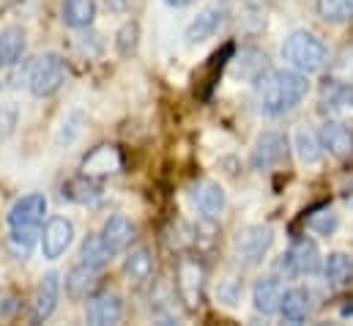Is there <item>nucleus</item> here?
I'll return each instance as SVG.
<instances>
[{"instance_id":"32","label":"nucleus","mask_w":353,"mask_h":326,"mask_svg":"<svg viewBox=\"0 0 353 326\" xmlns=\"http://www.w3.org/2000/svg\"><path fill=\"white\" fill-rule=\"evenodd\" d=\"M17 121H19L17 104H0V143H6V140L14 135Z\"/></svg>"},{"instance_id":"3","label":"nucleus","mask_w":353,"mask_h":326,"mask_svg":"<svg viewBox=\"0 0 353 326\" xmlns=\"http://www.w3.org/2000/svg\"><path fill=\"white\" fill-rule=\"evenodd\" d=\"M63 82H66V61H63L58 52L39 55V58L30 64L28 88H30L33 96H39V99L52 96L55 90H61Z\"/></svg>"},{"instance_id":"15","label":"nucleus","mask_w":353,"mask_h":326,"mask_svg":"<svg viewBox=\"0 0 353 326\" xmlns=\"http://www.w3.org/2000/svg\"><path fill=\"white\" fill-rule=\"evenodd\" d=\"M323 151H329L334 160H348L353 157V135L343 121H326L318 132Z\"/></svg>"},{"instance_id":"20","label":"nucleus","mask_w":353,"mask_h":326,"mask_svg":"<svg viewBox=\"0 0 353 326\" xmlns=\"http://www.w3.org/2000/svg\"><path fill=\"white\" fill-rule=\"evenodd\" d=\"M96 280H99V271H96V269H90L85 263L74 266V269L66 274V296H69L72 302L88 299L90 294H93V288H96Z\"/></svg>"},{"instance_id":"6","label":"nucleus","mask_w":353,"mask_h":326,"mask_svg":"<svg viewBox=\"0 0 353 326\" xmlns=\"http://www.w3.org/2000/svg\"><path fill=\"white\" fill-rule=\"evenodd\" d=\"M225 22H228V6L222 0H214L189 22L183 39H186V44H200V41L216 36L225 28Z\"/></svg>"},{"instance_id":"17","label":"nucleus","mask_w":353,"mask_h":326,"mask_svg":"<svg viewBox=\"0 0 353 326\" xmlns=\"http://www.w3.org/2000/svg\"><path fill=\"white\" fill-rule=\"evenodd\" d=\"M282 294H285V285H282L279 277H263V280H258L255 288H252V305H255L258 313L274 316V313H279Z\"/></svg>"},{"instance_id":"5","label":"nucleus","mask_w":353,"mask_h":326,"mask_svg":"<svg viewBox=\"0 0 353 326\" xmlns=\"http://www.w3.org/2000/svg\"><path fill=\"white\" fill-rule=\"evenodd\" d=\"M203 285L205 271L194 258H178L176 263V288L186 310H197L203 305Z\"/></svg>"},{"instance_id":"28","label":"nucleus","mask_w":353,"mask_h":326,"mask_svg":"<svg viewBox=\"0 0 353 326\" xmlns=\"http://www.w3.org/2000/svg\"><path fill=\"white\" fill-rule=\"evenodd\" d=\"M315 11L326 22H351L353 19V0H315Z\"/></svg>"},{"instance_id":"10","label":"nucleus","mask_w":353,"mask_h":326,"mask_svg":"<svg viewBox=\"0 0 353 326\" xmlns=\"http://www.w3.org/2000/svg\"><path fill=\"white\" fill-rule=\"evenodd\" d=\"M44 214H47V198L39 195V192H33V195L19 198V200L11 206V211H8V225H11V228L41 231Z\"/></svg>"},{"instance_id":"4","label":"nucleus","mask_w":353,"mask_h":326,"mask_svg":"<svg viewBox=\"0 0 353 326\" xmlns=\"http://www.w3.org/2000/svg\"><path fill=\"white\" fill-rule=\"evenodd\" d=\"M323 266V258H321V249L318 245L310 239V236H301L296 239L290 249L282 255L279 260V269L288 274V277H299V274H318Z\"/></svg>"},{"instance_id":"27","label":"nucleus","mask_w":353,"mask_h":326,"mask_svg":"<svg viewBox=\"0 0 353 326\" xmlns=\"http://www.w3.org/2000/svg\"><path fill=\"white\" fill-rule=\"evenodd\" d=\"M296 154H299V160L304 164L321 162L323 146H321L318 132H312V129H299V132H296Z\"/></svg>"},{"instance_id":"11","label":"nucleus","mask_w":353,"mask_h":326,"mask_svg":"<svg viewBox=\"0 0 353 326\" xmlns=\"http://www.w3.org/2000/svg\"><path fill=\"white\" fill-rule=\"evenodd\" d=\"M85 318H88V324H93V326L118 324V321L123 318V299H121L115 291L93 294V296H88Z\"/></svg>"},{"instance_id":"30","label":"nucleus","mask_w":353,"mask_h":326,"mask_svg":"<svg viewBox=\"0 0 353 326\" xmlns=\"http://www.w3.org/2000/svg\"><path fill=\"white\" fill-rule=\"evenodd\" d=\"M80 258H83V263L90 266V269H96V271H101L107 263H110V252H107V247L101 245V239L99 236H88L85 242H83V252H80Z\"/></svg>"},{"instance_id":"25","label":"nucleus","mask_w":353,"mask_h":326,"mask_svg":"<svg viewBox=\"0 0 353 326\" xmlns=\"http://www.w3.org/2000/svg\"><path fill=\"white\" fill-rule=\"evenodd\" d=\"M96 19V0H63V22L69 28H90Z\"/></svg>"},{"instance_id":"18","label":"nucleus","mask_w":353,"mask_h":326,"mask_svg":"<svg viewBox=\"0 0 353 326\" xmlns=\"http://www.w3.org/2000/svg\"><path fill=\"white\" fill-rule=\"evenodd\" d=\"M194 203L205 220H216L228 206V195L216 181H203L194 192Z\"/></svg>"},{"instance_id":"33","label":"nucleus","mask_w":353,"mask_h":326,"mask_svg":"<svg viewBox=\"0 0 353 326\" xmlns=\"http://www.w3.org/2000/svg\"><path fill=\"white\" fill-rule=\"evenodd\" d=\"M307 225H310L315 233H321V236H329V233H334V231H337V214H332V211H321V214H312V217L307 220Z\"/></svg>"},{"instance_id":"35","label":"nucleus","mask_w":353,"mask_h":326,"mask_svg":"<svg viewBox=\"0 0 353 326\" xmlns=\"http://www.w3.org/2000/svg\"><path fill=\"white\" fill-rule=\"evenodd\" d=\"M168 6H173V8H183V6H189L192 0H165Z\"/></svg>"},{"instance_id":"9","label":"nucleus","mask_w":353,"mask_h":326,"mask_svg":"<svg viewBox=\"0 0 353 326\" xmlns=\"http://www.w3.org/2000/svg\"><path fill=\"white\" fill-rule=\"evenodd\" d=\"M41 252L47 260H58L74 242V222L66 217H50L41 231Z\"/></svg>"},{"instance_id":"7","label":"nucleus","mask_w":353,"mask_h":326,"mask_svg":"<svg viewBox=\"0 0 353 326\" xmlns=\"http://www.w3.org/2000/svg\"><path fill=\"white\" fill-rule=\"evenodd\" d=\"M321 113L329 121H343L348 124L353 118V85L326 80L321 90Z\"/></svg>"},{"instance_id":"23","label":"nucleus","mask_w":353,"mask_h":326,"mask_svg":"<svg viewBox=\"0 0 353 326\" xmlns=\"http://www.w3.org/2000/svg\"><path fill=\"white\" fill-rule=\"evenodd\" d=\"M154 269H157V260H154V252H151L148 247H137V249H132V252L126 255L123 271H126L129 280L145 282V280H151Z\"/></svg>"},{"instance_id":"16","label":"nucleus","mask_w":353,"mask_h":326,"mask_svg":"<svg viewBox=\"0 0 353 326\" xmlns=\"http://www.w3.org/2000/svg\"><path fill=\"white\" fill-rule=\"evenodd\" d=\"M123 167V154L118 146H96L88 157L83 160V173L96 178V175H110Z\"/></svg>"},{"instance_id":"22","label":"nucleus","mask_w":353,"mask_h":326,"mask_svg":"<svg viewBox=\"0 0 353 326\" xmlns=\"http://www.w3.org/2000/svg\"><path fill=\"white\" fill-rule=\"evenodd\" d=\"M28 50V36L22 28L11 25L0 33V66H14Z\"/></svg>"},{"instance_id":"13","label":"nucleus","mask_w":353,"mask_h":326,"mask_svg":"<svg viewBox=\"0 0 353 326\" xmlns=\"http://www.w3.org/2000/svg\"><path fill=\"white\" fill-rule=\"evenodd\" d=\"M285 157H288V140L279 132H263L255 140L250 164H252V170H268V167L282 162Z\"/></svg>"},{"instance_id":"8","label":"nucleus","mask_w":353,"mask_h":326,"mask_svg":"<svg viewBox=\"0 0 353 326\" xmlns=\"http://www.w3.org/2000/svg\"><path fill=\"white\" fill-rule=\"evenodd\" d=\"M271 242H274V231L268 225H250L236 239V255L244 266H258L271 249Z\"/></svg>"},{"instance_id":"29","label":"nucleus","mask_w":353,"mask_h":326,"mask_svg":"<svg viewBox=\"0 0 353 326\" xmlns=\"http://www.w3.org/2000/svg\"><path fill=\"white\" fill-rule=\"evenodd\" d=\"M137 44H140V25L134 19H129L115 33V50H118L121 58H132L137 52Z\"/></svg>"},{"instance_id":"14","label":"nucleus","mask_w":353,"mask_h":326,"mask_svg":"<svg viewBox=\"0 0 353 326\" xmlns=\"http://www.w3.org/2000/svg\"><path fill=\"white\" fill-rule=\"evenodd\" d=\"M58 299H61V274H58V271H47V274L41 277L39 291H36V302H33L30 321H33V324H44V321L55 313Z\"/></svg>"},{"instance_id":"1","label":"nucleus","mask_w":353,"mask_h":326,"mask_svg":"<svg viewBox=\"0 0 353 326\" xmlns=\"http://www.w3.org/2000/svg\"><path fill=\"white\" fill-rule=\"evenodd\" d=\"M307 93H310L307 75H301L296 69H268L255 88L258 107L265 115L290 113L293 107H299L304 102Z\"/></svg>"},{"instance_id":"12","label":"nucleus","mask_w":353,"mask_h":326,"mask_svg":"<svg viewBox=\"0 0 353 326\" xmlns=\"http://www.w3.org/2000/svg\"><path fill=\"white\" fill-rule=\"evenodd\" d=\"M134 236H137V228H134V222H132L129 217H123V214H112V217L104 222L101 233H99L101 245L107 247L110 255L126 252L129 245L134 242Z\"/></svg>"},{"instance_id":"21","label":"nucleus","mask_w":353,"mask_h":326,"mask_svg":"<svg viewBox=\"0 0 353 326\" xmlns=\"http://www.w3.org/2000/svg\"><path fill=\"white\" fill-rule=\"evenodd\" d=\"M279 313L285 321L290 324H301L310 318V294L304 288H290L282 294V302H279Z\"/></svg>"},{"instance_id":"2","label":"nucleus","mask_w":353,"mask_h":326,"mask_svg":"<svg viewBox=\"0 0 353 326\" xmlns=\"http://www.w3.org/2000/svg\"><path fill=\"white\" fill-rule=\"evenodd\" d=\"M282 58L301 75H315L329 66V47L310 30H293L282 44Z\"/></svg>"},{"instance_id":"34","label":"nucleus","mask_w":353,"mask_h":326,"mask_svg":"<svg viewBox=\"0 0 353 326\" xmlns=\"http://www.w3.org/2000/svg\"><path fill=\"white\" fill-rule=\"evenodd\" d=\"M132 6H134V0H107V8L115 11V14H123V11H129Z\"/></svg>"},{"instance_id":"31","label":"nucleus","mask_w":353,"mask_h":326,"mask_svg":"<svg viewBox=\"0 0 353 326\" xmlns=\"http://www.w3.org/2000/svg\"><path fill=\"white\" fill-rule=\"evenodd\" d=\"M329 80L353 85V47H343L337 58L329 64Z\"/></svg>"},{"instance_id":"19","label":"nucleus","mask_w":353,"mask_h":326,"mask_svg":"<svg viewBox=\"0 0 353 326\" xmlns=\"http://www.w3.org/2000/svg\"><path fill=\"white\" fill-rule=\"evenodd\" d=\"M321 269L332 288H345L353 282V258L348 252H329Z\"/></svg>"},{"instance_id":"26","label":"nucleus","mask_w":353,"mask_h":326,"mask_svg":"<svg viewBox=\"0 0 353 326\" xmlns=\"http://www.w3.org/2000/svg\"><path fill=\"white\" fill-rule=\"evenodd\" d=\"M239 77H244V80H261L265 72H268V58H265V52L261 50H255V47H250V50H244L239 58Z\"/></svg>"},{"instance_id":"24","label":"nucleus","mask_w":353,"mask_h":326,"mask_svg":"<svg viewBox=\"0 0 353 326\" xmlns=\"http://www.w3.org/2000/svg\"><path fill=\"white\" fill-rule=\"evenodd\" d=\"M63 198L72 200V203L88 206V203H96L101 198V189H99V184L90 175L83 173V175H77V178H72V181L63 184Z\"/></svg>"}]
</instances>
